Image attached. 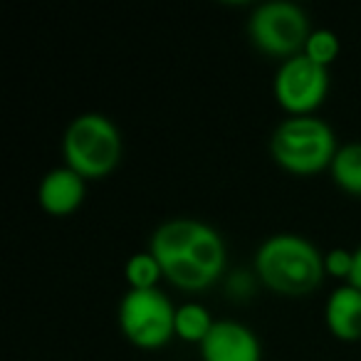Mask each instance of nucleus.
Masks as SVG:
<instances>
[{"instance_id":"nucleus-1","label":"nucleus","mask_w":361,"mask_h":361,"mask_svg":"<svg viewBox=\"0 0 361 361\" xmlns=\"http://www.w3.org/2000/svg\"><path fill=\"white\" fill-rule=\"evenodd\" d=\"M149 252L161 272L180 290H206L226 270L223 235L201 218H169L151 233Z\"/></svg>"},{"instance_id":"nucleus-2","label":"nucleus","mask_w":361,"mask_h":361,"mask_svg":"<svg viewBox=\"0 0 361 361\" xmlns=\"http://www.w3.org/2000/svg\"><path fill=\"white\" fill-rule=\"evenodd\" d=\"M255 272L270 290L300 297L324 280V252L300 233H275L257 245Z\"/></svg>"},{"instance_id":"nucleus-3","label":"nucleus","mask_w":361,"mask_h":361,"mask_svg":"<svg viewBox=\"0 0 361 361\" xmlns=\"http://www.w3.org/2000/svg\"><path fill=\"white\" fill-rule=\"evenodd\" d=\"M336 149V134L317 114L287 116L275 126L270 136V154L285 171L292 173H317L329 169Z\"/></svg>"},{"instance_id":"nucleus-4","label":"nucleus","mask_w":361,"mask_h":361,"mask_svg":"<svg viewBox=\"0 0 361 361\" xmlns=\"http://www.w3.org/2000/svg\"><path fill=\"white\" fill-rule=\"evenodd\" d=\"M62 154L70 169L85 178H102L121 161L119 126L99 111L75 116L62 136Z\"/></svg>"},{"instance_id":"nucleus-5","label":"nucleus","mask_w":361,"mask_h":361,"mask_svg":"<svg viewBox=\"0 0 361 361\" xmlns=\"http://www.w3.org/2000/svg\"><path fill=\"white\" fill-rule=\"evenodd\" d=\"M310 32L312 27L305 8L292 0H265L247 18V35L252 45L285 60L305 50Z\"/></svg>"},{"instance_id":"nucleus-6","label":"nucleus","mask_w":361,"mask_h":361,"mask_svg":"<svg viewBox=\"0 0 361 361\" xmlns=\"http://www.w3.org/2000/svg\"><path fill=\"white\" fill-rule=\"evenodd\" d=\"M116 317L126 339L141 349H159L176 336V307L159 287H129L121 297Z\"/></svg>"},{"instance_id":"nucleus-7","label":"nucleus","mask_w":361,"mask_h":361,"mask_svg":"<svg viewBox=\"0 0 361 361\" xmlns=\"http://www.w3.org/2000/svg\"><path fill=\"white\" fill-rule=\"evenodd\" d=\"M277 104L290 116L314 114L329 92V67L317 65L314 60L300 52L280 62L272 80Z\"/></svg>"},{"instance_id":"nucleus-8","label":"nucleus","mask_w":361,"mask_h":361,"mask_svg":"<svg viewBox=\"0 0 361 361\" xmlns=\"http://www.w3.org/2000/svg\"><path fill=\"white\" fill-rule=\"evenodd\" d=\"M203 361H260L262 346L247 324L235 319H216L213 329L201 341Z\"/></svg>"},{"instance_id":"nucleus-9","label":"nucleus","mask_w":361,"mask_h":361,"mask_svg":"<svg viewBox=\"0 0 361 361\" xmlns=\"http://www.w3.org/2000/svg\"><path fill=\"white\" fill-rule=\"evenodd\" d=\"M85 193L87 178L65 164L55 166L42 176L40 186H37V201L52 216H67L82 206Z\"/></svg>"},{"instance_id":"nucleus-10","label":"nucleus","mask_w":361,"mask_h":361,"mask_svg":"<svg viewBox=\"0 0 361 361\" xmlns=\"http://www.w3.org/2000/svg\"><path fill=\"white\" fill-rule=\"evenodd\" d=\"M324 319L329 331L341 341L361 339V290L354 285H339L331 290L324 305Z\"/></svg>"},{"instance_id":"nucleus-11","label":"nucleus","mask_w":361,"mask_h":361,"mask_svg":"<svg viewBox=\"0 0 361 361\" xmlns=\"http://www.w3.org/2000/svg\"><path fill=\"white\" fill-rule=\"evenodd\" d=\"M329 173L341 191L361 196V141H349L336 149L329 164Z\"/></svg>"},{"instance_id":"nucleus-12","label":"nucleus","mask_w":361,"mask_h":361,"mask_svg":"<svg viewBox=\"0 0 361 361\" xmlns=\"http://www.w3.org/2000/svg\"><path fill=\"white\" fill-rule=\"evenodd\" d=\"M213 324H216V319L201 302H183L176 307V336H180L183 341L201 344L208 336V331L213 329Z\"/></svg>"},{"instance_id":"nucleus-13","label":"nucleus","mask_w":361,"mask_h":361,"mask_svg":"<svg viewBox=\"0 0 361 361\" xmlns=\"http://www.w3.org/2000/svg\"><path fill=\"white\" fill-rule=\"evenodd\" d=\"M124 275L131 290H151V287L159 285L164 272H161L159 260H156L149 250H141V252H134V255L126 260Z\"/></svg>"},{"instance_id":"nucleus-14","label":"nucleus","mask_w":361,"mask_h":361,"mask_svg":"<svg viewBox=\"0 0 361 361\" xmlns=\"http://www.w3.org/2000/svg\"><path fill=\"white\" fill-rule=\"evenodd\" d=\"M302 52L310 60H314L317 65L329 67L336 60V55H339V35L334 30H329V27H317V30L310 32Z\"/></svg>"},{"instance_id":"nucleus-15","label":"nucleus","mask_w":361,"mask_h":361,"mask_svg":"<svg viewBox=\"0 0 361 361\" xmlns=\"http://www.w3.org/2000/svg\"><path fill=\"white\" fill-rule=\"evenodd\" d=\"M351 267H354V250H346V247H331L329 252H324V270L329 275L344 277L349 282Z\"/></svg>"},{"instance_id":"nucleus-16","label":"nucleus","mask_w":361,"mask_h":361,"mask_svg":"<svg viewBox=\"0 0 361 361\" xmlns=\"http://www.w3.org/2000/svg\"><path fill=\"white\" fill-rule=\"evenodd\" d=\"M349 285H354V287H359V290H361V245L354 250V267H351Z\"/></svg>"}]
</instances>
